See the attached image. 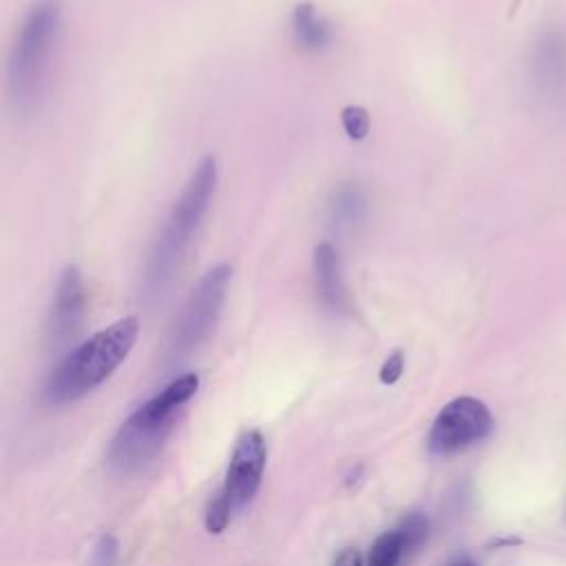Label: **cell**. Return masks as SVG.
I'll return each instance as SVG.
<instances>
[{
	"label": "cell",
	"instance_id": "1",
	"mask_svg": "<svg viewBox=\"0 0 566 566\" xmlns=\"http://www.w3.org/2000/svg\"><path fill=\"white\" fill-rule=\"evenodd\" d=\"M217 188V159L212 155L203 157L201 164L190 175L184 192L168 212L142 272V296L146 303H157L164 298L172 285L184 254L197 232L203 214L208 212L210 199Z\"/></svg>",
	"mask_w": 566,
	"mask_h": 566
},
{
	"label": "cell",
	"instance_id": "2",
	"mask_svg": "<svg viewBox=\"0 0 566 566\" xmlns=\"http://www.w3.org/2000/svg\"><path fill=\"white\" fill-rule=\"evenodd\" d=\"M197 387L199 376L184 374L133 411L111 442V467L119 473L144 471L164 447V440L175 427L177 413L195 396Z\"/></svg>",
	"mask_w": 566,
	"mask_h": 566
},
{
	"label": "cell",
	"instance_id": "3",
	"mask_svg": "<svg viewBox=\"0 0 566 566\" xmlns=\"http://www.w3.org/2000/svg\"><path fill=\"white\" fill-rule=\"evenodd\" d=\"M139 334V321L124 316L77 345L53 369L44 398L51 405H66L102 385L130 354Z\"/></svg>",
	"mask_w": 566,
	"mask_h": 566
},
{
	"label": "cell",
	"instance_id": "4",
	"mask_svg": "<svg viewBox=\"0 0 566 566\" xmlns=\"http://www.w3.org/2000/svg\"><path fill=\"white\" fill-rule=\"evenodd\" d=\"M62 29L60 0H40L27 13L9 57V97L20 113L38 108Z\"/></svg>",
	"mask_w": 566,
	"mask_h": 566
},
{
	"label": "cell",
	"instance_id": "5",
	"mask_svg": "<svg viewBox=\"0 0 566 566\" xmlns=\"http://www.w3.org/2000/svg\"><path fill=\"white\" fill-rule=\"evenodd\" d=\"M268 460V447L261 431H245L230 455L223 486L214 493L206 509V531L221 533L230 520L241 513L256 495Z\"/></svg>",
	"mask_w": 566,
	"mask_h": 566
},
{
	"label": "cell",
	"instance_id": "6",
	"mask_svg": "<svg viewBox=\"0 0 566 566\" xmlns=\"http://www.w3.org/2000/svg\"><path fill=\"white\" fill-rule=\"evenodd\" d=\"M232 279V268L228 263H219L210 268L190 292L179 321L172 332L170 352L172 356H186L197 349L214 329L217 318L221 314L228 283Z\"/></svg>",
	"mask_w": 566,
	"mask_h": 566
},
{
	"label": "cell",
	"instance_id": "7",
	"mask_svg": "<svg viewBox=\"0 0 566 566\" xmlns=\"http://www.w3.org/2000/svg\"><path fill=\"white\" fill-rule=\"evenodd\" d=\"M493 429L489 407L473 396H458L447 402L429 431L427 444L436 455H451L484 440Z\"/></svg>",
	"mask_w": 566,
	"mask_h": 566
},
{
	"label": "cell",
	"instance_id": "8",
	"mask_svg": "<svg viewBox=\"0 0 566 566\" xmlns=\"http://www.w3.org/2000/svg\"><path fill=\"white\" fill-rule=\"evenodd\" d=\"M84 281L75 265H66L57 279L55 298L51 303L46 336L53 349L64 347L69 340L75 338L82 321H84Z\"/></svg>",
	"mask_w": 566,
	"mask_h": 566
},
{
	"label": "cell",
	"instance_id": "9",
	"mask_svg": "<svg viewBox=\"0 0 566 566\" xmlns=\"http://www.w3.org/2000/svg\"><path fill=\"white\" fill-rule=\"evenodd\" d=\"M312 270H314L316 294H318L323 307L334 314L345 312L347 310V290L343 283L340 259L332 243H318L314 248Z\"/></svg>",
	"mask_w": 566,
	"mask_h": 566
},
{
	"label": "cell",
	"instance_id": "10",
	"mask_svg": "<svg viewBox=\"0 0 566 566\" xmlns=\"http://www.w3.org/2000/svg\"><path fill=\"white\" fill-rule=\"evenodd\" d=\"M367 217V195L354 184H338L327 199V221L336 232H347L360 226Z\"/></svg>",
	"mask_w": 566,
	"mask_h": 566
},
{
	"label": "cell",
	"instance_id": "11",
	"mask_svg": "<svg viewBox=\"0 0 566 566\" xmlns=\"http://www.w3.org/2000/svg\"><path fill=\"white\" fill-rule=\"evenodd\" d=\"M294 40L307 51H323L332 42L329 24L316 13L314 4L301 2L292 11Z\"/></svg>",
	"mask_w": 566,
	"mask_h": 566
},
{
	"label": "cell",
	"instance_id": "12",
	"mask_svg": "<svg viewBox=\"0 0 566 566\" xmlns=\"http://www.w3.org/2000/svg\"><path fill=\"white\" fill-rule=\"evenodd\" d=\"M405 559H409V553L402 535L398 528H391L376 537L365 566H400Z\"/></svg>",
	"mask_w": 566,
	"mask_h": 566
},
{
	"label": "cell",
	"instance_id": "13",
	"mask_svg": "<svg viewBox=\"0 0 566 566\" xmlns=\"http://www.w3.org/2000/svg\"><path fill=\"white\" fill-rule=\"evenodd\" d=\"M566 64V51L559 42V38H551V40H544L539 44V55H537V66H539V73L551 77V82H559L557 77H562V69Z\"/></svg>",
	"mask_w": 566,
	"mask_h": 566
},
{
	"label": "cell",
	"instance_id": "14",
	"mask_svg": "<svg viewBox=\"0 0 566 566\" xmlns=\"http://www.w3.org/2000/svg\"><path fill=\"white\" fill-rule=\"evenodd\" d=\"M402 535V542L407 546V553L409 557L413 553L420 551V546L427 542V535H429V520L422 515V513H409L405 515L398 526H396Z\"/></svg>",
	"mask_w": 566,
	"mask_h": 566
},
{
	"label": "cell",
	"instance_id": "15",
	"mask_svg": "<svg viewBox=\"0 0 566 566\" xmlns=\"http://www.w3.org/2000/svg\"><path fill=\"white\" fill-rule=\"evenodd\" d=\"M340 122L352 139H363L369 133V115L363 106H345L340 111Z\"/></svg>",
	"mask_w": 566,
	"mask_h": 566
},
{
	"label": "cell",
	"instance_id": "16",
	"mask_svg": "<svg viewBox=\"0 0 566 566\" xmlns=\"http://www.w3.org/2000/svg\"><path fill=\"white\" fill-rule=\"evenodd\" d=\"M402 371H405V354L400 349H396L382 363V367L378 371V378H380L382 385H394L402 376Z\"/></svg>",
	"mask_w": 566,
	"mask_h": 566
},
{
	"label": "cell",
	"instance_id": "17",
	"mask_svg": "<svg viewBox=\"0 0 566 566\" xmlns=\"http://www.w3.org/2000/svg\"><path fill=\"white\" fill-rule=\"evenodd\" d=\"M117 555V542L113 535H104L95 546V566H111Z\"/></svg>",
	"mask_w": 566,
	"mask_h": 566
},
{
	"label": "cell",
	"instance_id": "18",
	"mask_svg": "<svg viewBox=\"0 0 566 566\" xmlns=\"http://www.w3.org/2000/svg\"><path fill=\"white\" fill-rule=\"evenodd\" d=\"M334 566H365L363 564V557L356 548H343L336 559H334Z\"/></svg>",
	"mask_w": 566,
	"mask_h": 566
},
{
	"label": "cell",
	"instance_id": "19",
	"mask_svg": "<svg viewBox=\"0 0 566 566\" xmlns=\"http://www.w3.org/2000/svg\"><path fill=\"white\" fill-rule=\"evenodd\" d=\"M447 566H478L473 559H469V557H455L453 562H449Z\"/></svg>",
	"mask_w": 566,
	"mask_h": 566
}]
</instances>
